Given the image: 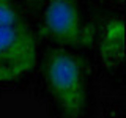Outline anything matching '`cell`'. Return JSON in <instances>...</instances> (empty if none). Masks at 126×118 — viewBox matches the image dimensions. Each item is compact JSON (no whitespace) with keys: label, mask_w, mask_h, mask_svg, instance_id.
I'll list each match as a JSON object with an SVG mask.
<instances>
[{"label":"cell","mask_w":126,"mask_h":118,"mask_svg":"<svg viewBox=\"0 0 126 118\" xmlns=\"http://www.w3.org/2000/svg\"><path fill=\"white\" fill-rule=\"evenodd\" d=\"M17 22H22L17 8L10 0H0V25H10Z\"/></svg>","instance_id":"cell-5"},{"label":"cell","mask_w":126,"mask_h":118,"mask_svg":"<svg viewBox=\"0 0 126 118\" xmlns=\"http://www.w3.org/2000/svg\"><path fill=\"white\" fill-rule=\"evenodd\" d=\"M41 36L60 46L80 47L92 41V33L82 22L76 0H49L43 16Z\"/></svg>","instance_id":"cell-2"},{"label":"cell","mask_w":126,"mask_h":118,"mask_svg":"<svg viewBox=\"0 0 126 118\" xmlns=\"http://www.w3.org/2000/svg\"><path fill=\"white\" fill-rule=\"evenodd\" d=\"M47 91L65 118H80L87 101V61L63 47L50 49L43 63Z\"/></svg>","instance_id":"cell-1"},{"label":"cell","mask_w":126,"mask_h":118,"mask_svg":"<svg viewBox=\"0 0 126 118\" xmlns=\"http://www.w3.org/2000/svg\"><path fill=\"white\" fill-rule=\"evenodd\" d=\"M125 22L123 19H112L106 24L101 35L99 57L106 68L117 69L125 61Z\"/></svg>","instance_id":"cell-4"},{"label":"cell","mask_w":126,"mask_h":118,"mask_svg":"<svg viewBox=\"0 0 126 118\" xmlns=\"http://www.w3.org/2000/svg\"><path fill=\"white\" fill-rule=\"evenodd\" d=\"M13 79H16L14 77V74L11 73L8 68H5L3 66V63L0 61V82H6V80H13Z\"/></svg>","instance_id":"cell-6"},{"label":"cell","mask_w":126,"mask_h":118,"mask_svg":"<svg viewBox=\"0 0 126 118\" xmlns=\"http://www.w3.org/2000/svg\"><path fill=\"white\" fill-rule=\"evenodd\" d=\"M0 61L14 74L22 76L36 63V38L25 24L0 25Z\"/></svg>","instance_id":"cell-3"}]
</instances>
